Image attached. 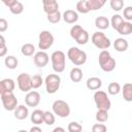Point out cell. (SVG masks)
<instances>
[{
    "label": "cell",
    "mask_w": 132,
    "mask_h": 132,
    "mask_svg": "<svg viewBox=\"0 0 132 132\" xmlns=\"http://www.w3.org/2000/svg\"><path fill=\"white\" fill-rule=\"evenodd\" d=\"M121 89H122V88H121L120 84L113 81V82H110V84L108 85V87H107V92H108L109 95H118V94L120 93Z\"/></svg>",
    "instance_id": "30"
},
{
    "label": "cell",
    "mask_w": 132,
    "mask_h": 132,
    "mask_svg": "<svg viewBox=\"0 0 132 132\" xmlns=\"http://www.w3.org/2000/svg\"><path fill=\"white\" fill-rule=\"evenodd\" d=\"M42 5H43V10L46 14L59 11V4L56 0H43Z\"/></svg>",
    "instance_id": "16"
},
{
    "label": "cell",
    "mask_w": 132,
    "mask_h": 132,
    "mask_svg": "<svg viewBox=\"0 0 132 132\" xmlns=\"http://www.w3.org/2000/svg\"><path fill=\"white\" fill-rule=\"evenodd\" d=\"M94 101H95V104H96V107L99 109H102V110H109L110 106H111V103H110V100L107 96V94L103 91H96L95 94H94Z\"/></svg>",
    "instance_id": "6"
},
{
    "label": "cell",
    "mask_w": 132,
    "mask_h": 132,
    "mask_svg": "<svg viewBox=\"0 0 132 132\" xmlns=\"http://www.w3.org/2000/svg\"><path fill=\"white\" fill-rule=\"evenodd\" d=\"M91 41L97 48L102 50V51H106L111 44L109 38L106 37V35L101 31H97V32L93 33V35L91 37Z\"/></svg>",
    "instance_id": "5"
},
{
    "label": "cell",
    "mask_w": 132,
    "mask_h": 132,
    "mask_svg": "<svg viewBox=\"0 0 132 132\" xmlns=\"http://www.w3.org/2000/svg\"><path fill=\"white\" fill-rule=\"evenodd\" d=\"M43 84V79L39 74H35L32 76V89H38Z\"/></svg>",
    "instance_id": "36"
},
{
    "label": "cell",
    "mask_w": 132,
    "mask_h": 132,
    "mask_svg": "<svg viewBox=\"0 0 132 132\" xmlns=\"http://www.w3.org/2000/svg\"><path fill=\"white\" fill-rule=\"evenodd\" d=\"M30 120L36 126L44 123V111H42L41 109H35V110H33V112L30 116Z\"/></svg>",
    "instance_id": "18"
},
{
    "label": "cell",
    "mask_w": 132,
    "mask_h": 132,
    "mask_svg": "<svg viewBox=\"0 0 132 132\" xmlns=\"http://www.w3.org/2000/svg\"><path fill=\"white\" fill-rule=\"evenodd\" d=\"M52 132H65V129L62 127H56Z\"/></svg>",
    "instance_id": "43"
},
{
    "label": "cell",
    "mask_w": 132,
    "mask_h": 132,
    "mask_svg": "<svg viewBox=\"0 0 132 132\" xmlns=\"http://www.w3.org/2000/svg\"><path fill=\"white\" fill-rule=\"evenodd\" d=\"M33 61H34V64L38 68H42V67L47 65V63L50 61V58H48V55L45 52L39 51V52L35 53V55L33 57Z\"/></svg>",
    "instance_id": "14"
},
{
    "label": "cell",
    "mask_w": 132,
    "mask_h": 132,
    "mask_svg": "<svg viewBox=\"0 0 132 132\" xmlns=\"http://www.w3.org/2000/svg\"><path fill=\"white\" fill-rule=\"evenodd\" d=\"M98 61L100 68L105 72H111L116 68V60L111 57L108 51H101L99 54Z\"/></svg>",
    "instance_id": "1"
},
{
    "label": "cell",
    "mask_w": 132,
    "mask_h": 132,
    "mask_svg": "<svg viewBox=\"0 0 132 132\" xmlns=\"http://www.w3.org/2000/svg\"><path fill=\"white\" fill-rule=\"evenodd\" d=\"M1 101H2L3 107L8 111H12L19 106L18 105V99L12 92L1 94Z\"/></svg>",
    "instance_id": "10"
},
{
    "label": "cell",
    "mask_w": 132,
    "mask_h": 132,
    "mask_svg": "<svg viewBox=\"0 0 132 132\" xmlns=\"http://www.w3.org/2000/svg\"><path fill=\"white\" fill-rule=\"evenodd\" d=\"M87 2H88V7H89L90 11L98 10L106 3L105 0H87Z\"/></svg>",
    "instance_id": "26"
},
{
    "label": "cell",
    "mask_w": 132,
    "mask_h": 132,
    "mask_svg": "<svg viewBox=\"0 0 132 132\" xmlns=\"http://www.w3.org/2000/svg\"><path fill=\"white\" fill-rule=\"evenodd\" d=\"M3 3L9 8L10 12L13 14H21L24 11V5L18 0H3Z\"/></svg>",
    "instance_id": "13"
},
{
    "label": "cell",
    "mask_w": 132,
    "mask_h": 132,
    "mask_svg": "<svg viewBox=\"0 0 132 132\" xmlns=\"http://www.w3.org/2000/svg\"><path fill=\"white\" fill-rule=\"evenodd\" d=\"M51 60H52V65L55 72L61 73L65 70L66 56L62 51H55L51 56Z\"/></svg>",
    "instance_id": "3"
},
{
    "label": "cell",
    "mask_w": 132,
    "mask_h": 132,
    "mask_svg": "<svg viewBox=\"0 0 132 132\" xmlns=\"http://www.w3.org/2000/svg\"><path fill=\"white\" fill-rule=\"evenodd\" d=\"M21 53L26 57L33 56V54L35 53V46L32 43H25L21 47Z\"/></svg>",
    "instance_id": "27"
},
{
    "label": "cell",
    "mask_w": 132,
    "mask_h": 132,
    "mask_svg": "<svg viewBox=\"0 0 132 132\" xmlns=\"http://www.w3.org/2000/svg\"><path fill=\"white\" fill-rule=\"evenodd\" d=\"M7 53V46L5 43V39L4 36L1 34L0 35V57H4Z\"/></svg>",
    "instance_id": "38"
},
{
    "label": "cell",
    "mask_w": 132,
    "mask_h": 132,
    "mask_svg": "<svg viewBox=\"0 0 132 132\" xmlns=\"http://www.w3.org/2000/svg\"><path fill=\"white\" fill-rule=\"evenodd\" d=\"M123 98L127 102H132V84L126 82L122 88Z\"/></svg>",
    "instance_id": "23"
},
{
    "label": "cell",
    "mask_w": 132,
    "mask_h": 132,
    "mask_svg": "<svg viewBox=\"0 0 132 132\" xmlns=\"http://www.w3.org/2000/svg\"><path fill=\"white\" fill-rule=\"evenodd\" d=\"M18 87L22 92H30L32 89V76L28 73H21L16 78Z\"/></svg>",
    "instance_id": "11"
},
{
    "label": "cell",
    "mask_w": 132,
    "mask_h": 132,
    "mask_svg": "<svg viewBox=\"0 0 132 132\" xmlns=\"http://www.w3.org/2000/svg\"><path fill=\"white\" fill-rule=\"evenodd\" d=\"M68 132H81L82 131V127L79 123L77 122H70L68 124Z\"/></svg>",
    "instance_id": "35"
},
{
    "label": "cell",
    "mask_w": 132,
    "mask_h": 132,
    "mask_svg": "<svg viewBox=\"0 0 132 132\" xmlns=\"http://www.w3.org/2000/svg\"><path fill=\"white\" fill-rule=\"evenodd\" d=\"M61 18H62V15H61L60 11H56V12H54V13H50V14H47V16H46L47 21H48L50 23H52V24H57V23H59L60 20H61Z\"/></svg>",
    "instance_id": "33"
},
{
    "label": "cell",
    "mask_w": 132,
    "mask_h": 132,
    "mask_svg": "<svg viewBox=\"0 0 132 132\" xmlns=\"http://www.w3.org/2000/svg\"><path fill=\"white\" fill-rule=\"evenodd\" d=\"M44 84L46 92L48 94H55L60 88L61 77L58 74H48L44 79Z\"/></svg>",
    "instance_id": "7"
},
{
    "label": "cell",
    "mask_w": 132,
    "mask_h": 132,
    "mask_svg": "<svg viewBox=\"0 0 132 132\" xmlns=\"http://www.w3.org/2000/svg\"><path fill=\"white\" fill-rule=\"evenodd\" d=\"M110 22L109 20L104 15H99L95 19V26L100 30H105L109 27Z\"/></svg>",
    "instance_id": "22"
},
{
    "label": "cell",
    "mask_w": 132,
    "mask_h": 132,
    "mask_svg": "<svg viewBox=\"0 0 132 132\" xmlns=\"http://www.w3.org/2000/svg\"><path fill=\"white\" fill-rule=\"evenodd\" d=\"M110 7L114 11H120L124 7V1L123 0H110Z\"/></svg>",
    "instance_id": "37"
},
{
    "label": "cell",
    "mask_w": 132,
    "mask_h": 132,
    "mask_svg": "<svg viewBox=\"0 0 132 132\" xmlns=\"http://www.w3.org/2000/svg\"><path fill=\"white\" fill-rule=\"evenodd\" d=\"M55 122H56L55 113L51 111H44V123L48 126H52L53 124H55Z\"/></svg>",
    "instance_id": "34"
},
{
    "label": "cell",
    "mask_w": 132,
    "mask_h": 132,
    "mask_svg": "<svg viewBox=\"0 0 132 132\" xmlns=\"http://www.w3.org/2000/svg\"><path fill=\"white\" fill-rule=\"evenodd\" d=\"M54 40L55 38L53 34L47 30H43L39 33V36H38V47L44 52L45 50H48L53 45Z\"/></svg>",
    "instance_id": "9"
},
{
    "label": "cell",
    "mask_w": 132,
    "mask_h": 132,
    "mask_svg": "<svg viewBox=\"0 0 132 132\" xmlns=\"http://www.w3.org/2000/svg\"><path fill=\"white\" fill-rule=\"evenodd\" d=\"M76 10L80 13H88L90 11L89 7H88V2L87 0H80L76 3Z\"/></svg>",
    "instance_id": "31"
},
{
    "label": "cell",
    "mask_w": 132,
    "mask_h": 132,
    "mask_svg": "<svg viewBox=\"0 0 132 132\" xmlns=\"http://www.w3.org/2000/svg\"><path fill=\"white\" fill-rule=\"evenodd\" d=\"M29 132H42V130H41V128H39L38 126H33V127L30 129Z\"/></svg>",
    "instance_id": "42"
},
{
    "label": "cell",
    "mask_w": 132,
    "mask_h": 132,
    "mask_svg": "<svg viewBox=\"0 0 132 132\" xmlns=\"http://www.w3.org/2000/svg\"><path fill=\"white\" fill-rule=\"evenodd\" d=\"M67 57L68 59L76 66L84 65L87 61V54L86 52L79 50L76 46H71L68 52H67Z\"/></svg>",
    "instance_id": "2"
},
{
    "label": "cell",
    "mask_w": 132,
    "mask_h": 132,
    "mask_svg": "<svg viewBox=\"0 0 132 132\" xmlns=\"http://www.w3.org/2000/svg\"><path fill=\"white\" fill-rule=\"evenodd\" d=\"M123 15H124V19L127 20V22L132 21V6H127L126 8H124Z\"/></svg>",
    "instance_id": "40"
},
{
    "label": "cell",
    "mask_w": 132,
    "mask_h": 132,
    "mask_svg": "<svg viewBox=\"0 0 132 132\" xmlns=\"http://www.w3.org/2000/svg\"><path fill=\"white\" fill-rule=\"evenodd\" d=\"M123 22H124V19H123L122 15H120V14H113V15L111 16V20H110V25H111V27L117 31L118 28L120 27V25H121Z\"/></svg>",
    "instance_id": "29"
},
{
    "label": "cell",
    "mask_w": 132,
    "mask_h": 132,
    "mask_svg": "<svg viewBox=\"0 0 132 132\" xmlns=\"http://www.w3.org/2000/svg\"><path fill=\"white\" fill-rule=\"evenodd\" d=\"M14 118L16 120H25L28 116H29V109L28 107H26L25 105H19L14 110Z\"/></svg>",
    "instance_id": "21"
},
{
    "label": "cell",
    "mask_w": 132,
    "mask_h": 132,
    "mask_svg": "<svg viewBox=\"0 0 132 132\" xmlns=\"http://www.w3.org/2000/svg\"><path fill=\"white\" fill-rule=\"evenodd\" d=\"M96 120L97 122L99 123H104L108 120V112L107 110H102V109H99L97 112H96Z\"/></svg>",
    "instance_id": "32"
},
{
    "label": "cell",
    "mask_w": 132,
    "mask_h": 132,
    "mask_svg": "<svg viewBox=\"0 0 132 132\" xmlns=\"http://www.w3.org/2000/svg\"><path fill=\"white\" fill-rule=\"evenodd\" d=\"M53 112L60 118H67L70 114L69 104L64 100H56L53 103Z\"/></svg>",
    "instance_id": "8"
},
{
    "label": "cell",
    "mask_w": 132,
    "mask_h": 132,
    "mask_svg": "<svg viewBox=\"0 0 132 132\" xmlns=\"http://www.w3.org/2000/svg\"><path fill=\"white\" fill-rule=\"evenodd\" d=\"M117 32L121 35H130L132 33V24L130 22H123L118 28Z\"/></svg>",
    "instance_id": "24"
},
{
    "label": "cell",
    "mask_w": 132,
    "mask_h": 132,
    "mask_svg": "<svg viewBox=\"0 0 132 132\" xmlns=\"http://www.w3.org/2000/svg\"><path fill=\"white\" fill-rule=\"evenodd\" d=\"M81 132H84V131H81Z\"/></svg>",
    "instance_id": "45"
},
{
    "label": "cell",
    "mask_w": 132,
    "mask_h": 132,
    "mask_svg": "<svg viewBox=\"0 0 132 132\" xmlns=\"http://www.w3.org/2000/svg\"><path fill=\"white\" fill-rule=\"evenodd\" d=\"M92 132H107V127L104 124H94L92 126Z\"/></svg>",
    "instance_id": "39"
},
{
    "label": "cell",
    "mask_w": 132,
    "mask_h": 132,
    "mask_svg": "<svg viewBox=\"0 0 132 132\" xmlns=\"http://www.w3.org/2000/svg\"><path fill=\"white\" fill-rule=\"evenodd\" d=\"M128 46H129V43L128 41L125 39V38H117L113 42V47L117 52L119 53H123V52H126L128 50Z\"/></svg>",
    "instance_id": "20"
},
{
    "label": "cell",
    "mask_w": 132,
    "mask_h": 132,
    "mask_svg": "<svg viewBox=\"0 0 132 132\" xmlns=\"http://www.w3.org/2000/svg\"><path fill=\"white\" fill-rule=\"evenodd\" d=\"M4 64L8 69H15L18 67L19 61L14 56H7L4 60Z\"/></svg>",
    "instance_id": "28"
},
{
    "label": "cell",
    "mask_w": 132,
    "mask_h": 132,
    "mask_svg": "<svg viewBox=\"0 0 132 132\" xmlns=\"http://www.w3.org/2000/svg\"><path fill=\"white\" fill-rule=\"evenodd\" d=\"M7 27H8V23H7V21H6L5 19H3V18L0 19V32L3 33L4 31H6Z\"/></svg>",
    "instance_id": "41"
},
{
    "label": "cell",
    "mask_w": 132,
    "mask_h": 132,
    "mask_svg": "<svg viewBox=\"0 0 132 132\" xmlns=\"http://www.w3.org/2000/svg\"><path fill=\"white\" fill-rule=\"evenodd\" d=\"M86 86L89 90L91 91H97L101 88L102 86V80L99 78V77H96V76H93V77H90L87 79V82H86Z\"/></svg>",
    "instance_id": "19"
},
{
    "label": "cell",
    "mask_w": 132,
    "mask_h": 132,
    "mask_svg": "<svg viewBox=\"0 0 132 132\" xmlns=\"http://www.w3.org/2000/svg\"><path fill=\"white\" fill-rule=\"evenodd\" d=\"M25 103L29 107H36L40 103V94L37 91H30L25 96Z\"/></svg>",
    "instance_id": "12"
},
{
    "label": "cell",
    "mask_w": 132,
    "mask_h": 132,
    "mask_svg": "<svg viewBox=\"0 0 132 132\" xmlns=\"http://www.w3.org/2000/svg\"><path fill=\"white\" fill-rule=\"evenodd\" d=\"M62 18H63L65 23H67V24H74L78 20V14H77L76 11H74L72 9H67V10L64 11Z\"/></svg>",
    "instance_id": "17"
},
{
    "label": "cell",
    "mask_w": 132,
    "mask_h": 132,
    "mask_svg": "<svg viewBox=\"0 0 132 132\" xmlns=\"http://www.w3.org/2000/svg\"><path fill=\"white\" fill-rule=\"evenodd\" d=\"M15 88L14 80L11 78H4L0 81V94L12 92Z\"/></svg>",
    "instance_id": "15"
},
{
    "label": "cell",
    "mask_w": 132,
    "mask_h": 132,
    "mask_svg": "<svg viewBox=\"0 0 132 132\" xmlns=\"http://www.w3.org/2000/svg\"><path fill=\"white\" fill-rule=\"evenodd\" d=\"M70 36L80 45H84L86 44L89 39H90V36H89V33L79 25H73L70 29Z\"/></svg>",
    "instance_id": "4"
},
{
    "label": "cell",
    "mask_w": 132,
    "mask_h": 132,
    "mask_svg": "<svg viewBox=\"0 0 132 132\" xmlns=\"http://www.w3.org/2000/svg\"><path fill=\"white\" fill-rule=\"evenodd\" d=\"M18 132H28V131H26V130H19Z\"/></svg>",
    "instance_id": "44"
},
{
    "label": "cell",
    "mask_w": 132,
    "mask_h": 132,
    "mask_svg": "<svg viewBox=\"0 0 132 132\" xmlns=\"http://www.w3.org/2000/svg\"><path fill=\"white\" fill-rule=\"evenodd\" d=\"M69 76L73 82H79L82 79V70L79 67H74L71 69Z\"/></svg>",
    "instance_id": "25"
}]
</instances>
